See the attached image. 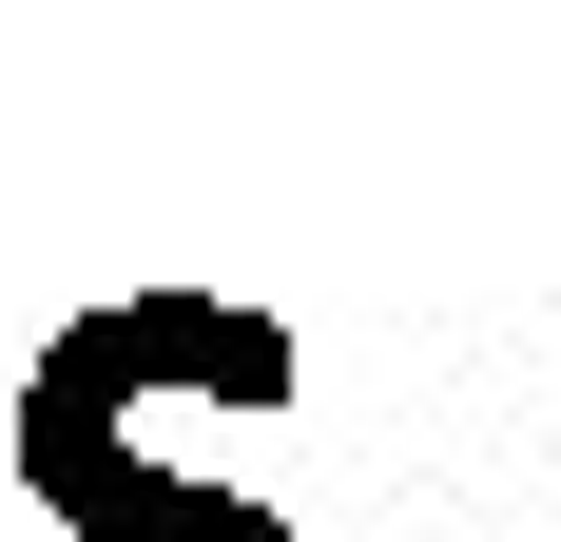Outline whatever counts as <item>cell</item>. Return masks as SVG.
I'll return each mask as SVG.
<instances>
[{"label": "cell", "mask_w": 561, "mask_h": 542, "mask_svg": "<svg viewBox=\"0 0 561 542\" xmlns=\"http://www.w3.org/2000/svg\"><path fill=\"white\" fill-rule=\"evenodd\" d=\"M156 387L290 407V329L272 310H214V291H98V310L39 349V387H20V485H39L78 542H290L252 485H194V465L136 445Z\"/></svg>", "instance_id": "cell-1"}, {"label": "cell", "mask_w": 561, "mask_h": 542, "mask_svg": "<svg viewBox=\"0 0 561 542\" xmlns=\"http://www.w3.org/2000/svg\"><path fill=\"white\" fill-rule=\"evenodd\" d=\"M542 542H561V523H542Z\"/></svg>", "instance_id": "cell-2"}]
</instances>
